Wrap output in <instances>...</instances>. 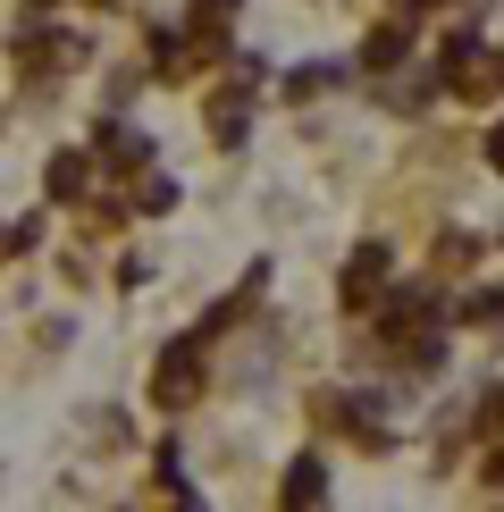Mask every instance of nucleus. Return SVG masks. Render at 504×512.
Returning a JSON list of instances; mask_svg holds the SVG:
<instances>
[{
  "label": "nucleus",
  "mask_w": 504,
  "mask_h": 512,
  "mask_svg": "<svg viewBox=\"0 0 504 512\" xmlns=\"http://www.w3.org/2000/svg\"><path fill=\"white\" fill-rule=\"evenodd\" d=\"M488 160H496V168H504V126H496V135H488Z\"/></svg>",
  "instance_id": "nucleus-1"
},
{
  "label": "nucleus",
  "mask_w": 504,
  "mask_h": 512,
  "mask_svg": "<svg viewBox=\"0 0 504 512\" xmlns=\"http://www.w3.org/2000/svg\"><path fill=\"white\" fill-rule=\"evenodd\" d=\"M488 487H504V454H496V462H488Z\"/></svg>",
  "instance_id": "nucleus-2"
},
{
  "label": "nucleus",
  "mask_w": 504,
  "mask_h": 512,
  "mask_svg": "<svg viewBox=\"0 0 504 512\" xmlns=\"http://www.w3.org/2000/svg\"><path fill=\"white\" fill-rule=\"evenodd\" d=\"M488 412H496V420H504V387H496V395H488Z\"/></svg>",
  "instance_id": "nucleus-3"
},
{
  "label": "nucleus",
  "mask_w": 504,
  "mask_h": 512,
  "mask_svg": "<svg viewBox=\"0 0 504 512\" xmlns=\"http://www.w3.org/2000/svg\"><path fill=\"white\" fill-rule=\"evenodd\" d=\"M496 68H504V51H496Z\"/></svg>",
  "instance_id": "nucleus-4"
}]
</instances>
